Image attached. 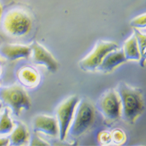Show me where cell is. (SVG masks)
Wrapping results in <instances>:
<instances>
[{"label":"cell","instance_id":"12","mask_svg":"<svg viewBox=\"0 0 146 146\" xmlns=\"http://www.w3.org/2000/svg\"><path fill=\"white\" fill-rule=\"evenodd\" d=\"M17 79L20 83L27 88L36 87L40 83V76L35 68L31 65L23 66L17 71Z\"/></svg>","mask_w":146,"mask_h":146},{"label":"cell","instance_id":"5","mask_svg":"<svg viewBox=\"0 0 146 146\" xmlns=\"http://www.w3.org/2000/svg\"><path fill=\"white\" fill-rule=\"evenodd\" d=\"M118 48L117 43L100 40L96 43L93 50L79 62V68L86 72L96 71L104 57Z\"/></svg>","mask_w":146,"mask_h":146},{"label":"cell","instance_id":"7","mask_svg":"<svg viewBox=\"0 0 146 146\" xmlns=\"http://www.w3.org/2000/svg\"><path fill=\"white\" fill-rule=\"evenodd\" d=\"M79 101L78 96H69L57 107L56 118L59 127V138L65 141L68 136V132L72 124L75 110Z\"/></svg>","mask_w":146,"mask_h":146},{"label":"cell","instance_id":"17","mask_svg":"<svg viewBox=\"0 0 146 146\" xmlns=\"http://www.w3.org/2000/svg\"><path fill=\"white\" fill-rule=\"evenodd\" d=\"M130 26L135 29H145L146 27V15L145 13L139 15L132 19L130 22Z\"/></svg>","mask_w":146,"mask_h":146},{"label":"cell","instance_id":"24","mask_svg":"<svg viewBox=\"0 0 146 146\" xmlns=\"http://www.w3.org/2000/svg\"><path fill=\"white\" fill-rule=\"evenodd\" d=\"M2 62H3V61H2V59L0 58V63H2Z\"/></svg>","mask_w":146,"mask_h":146},{"label":"cell","instance_id":"10","mask_svg":"<svg viewBox=\"0 0 146 146\" xmlns=\"http://www.w3.org/2000/svg\"><path fill=\"white\" fill-rule=\"evenodd\" d=\"M31 48L28 45L3 44L0 46V56L6 61L13 62L31 57Z\"/></svg>","mask_w":146,"mask_h":146},{"label":"cell","instance_id":"20","mask_svg":"<svg viewBox=\"0 0 146 146\" xmlns=\"http://www.w3.org/2000/svg\"><path fill=\"white\" fill-rule=\"evenodd\" d=\"M30 145H49V143L46 142L44 140H43L40 136L36 135V132H34L33 136L31 137Z\"/></svg>","mask_w":146,"mask_h":146},{"label":"cell","instance_id":"4","mask_svg":"<svg viewBox=\"0 0 146 146\" xmlns=\"http://www.w3.org/2000/svg\"><path fill=\"white\" fill-rule=\"evenodd\" d=\"M0 101L11 109L17 117H19L22 111L29 110L31 107L30 96L20 85L0 87Z\"/></svg>","mask_w":146,"mask_h":146},{"label":"cell","instance_id":"16","mask_svg":"<svg viewBox=\"0 0 146 146\" xmlns=\"http://www.w3.org/2000/svg\"><path fill=\"white\" fill-rule=\"evenodd\" d=\"M134 34L136 36V39L138 41V48L141 54V59H140V65L141 67L145 66V40L146 36L144 34H142L139 30L134 28Z\"/></svg>","mask_w":146,"mask_h":146},{"label":"cell","instance_id":"11","mask_svg":"<svg viewBox=\"0 0 146 146\" xmlns=\"http://www.w3.org/2000/svg\"><path fill=\"white\" fill-rule=\"evenodd\" d=\"M126 62L127 60L124 56L123 49H119L118 48L109 52L104 57L96 71L104 74H107L113 72L116 68H117Z\"/></svg>","mask_w":146,"mask_h":146},{"label":"cell","instance_id":"22","mask_svg":"<svg viewBox=\"0 0 146 146\" xmlns=\"http://www.w3.org/2000/svg\"><path fill=\"white\" fill-rule=\"evenodd\" d=\"M2 13H3V7L0 4V23H1V18H2Z\"/></svg>","mask_w":146,"mask_h":146},{"label":"cell","instance_id":"6","mask_svg":"<svg viewBox=\"0 0 146 146\" xmlns=\"http://www.w3.org/2000/svg\"><path fill=\"white\" fill-rule=\"evenodd\" d=\"M97 106L107 124H113L121 118V100L114 89L106 91L99 100Z\"/></svg>","mask_w":146,"mask_h":146},{"label":"cell","instance_id":"15","mask_svg":"<svg viewBox=\"0 0 146 146\" xmlns=\"http://www.w3.org/2000/svg\"><path fill=\"white\" fill-rule=\"evenodd\" d=\"M14 127L15 124L9 116V110L6 107L0 114V136L9 135Z\"/></svg>","mask_w":146,"mask_h":146},{"label":"cell","instance_id":"2","mask_svg":"<svg viewBox=\"0 0 146 146\" xmlns=\"http://www.w3.org/2000/svg\"><path fill=\"white\" fill-rule=\"evenodd\" d=\"M94 119L95 107L92 102L85 97L79 99L68 135L75 138L81 137L93 126Z\"/></svg>","mask_w":146,"mask_h":146},{"label":"cell","instance_id":"19","mask_svg":"<svg viewBox=\"0 0 146 146\" xmlns=\"http://www.w3.org/2000/svg\"><path fill=\"white\" fill-rule=\"evenodd\" d=\"M98 140L102 145H108V144H110L112 141L110 132L104 131L99 133Z\"/></svg>","mask_w":146,"mask_h":146},{"label":"cell","instance_id":"3","mask_svg":"<svg viewBox=\"0 0 146 146\" xmlns=\"http://www.w3.org/2000/svg\"><path fill=\"white\" fill-rule=\"evenodd\" d=\"M3 29L13 37H23L31 32L33 20L27 12L20 8L12 9L3 19Z\"/></svg>","mask_w":146,"mask_h":146},{"label":"cell","instance_id":"8","mask_svg":"<svg viewBox=\"0 0 146 146\" xmlns=\"http://www.w3.org/2000/svg\"><path fill=\"white\" fill-rule=\"evenodd\" d=\"M30 46L33 64L44 67L51 73L56 72L58 69L59 63L51 52L36 41H34Z\"/></svg>","mask_w":146,"mask_h":146},{"label":"cell","instance_id":"23","mask_svg":"<svg viewBox=\"0 0 146 146\" xmlns=\"http://www.w3.org/2000/svg\"><path fill=\"white\" fill-rule=\"evenodd\" d=\"M2 73V67H1V65H0V74Z\"/></svg>","mask_w":146,"mask_h":146},{"label":"cell","instance_id":"1","mask_svg":"<svg viewBox=\"0 0 146 146\" xmlns=\"http://www.w3.org/2000/svg\"><path fill=\"white\" fill-rule=\"evenodd\" d=\"M116 91L121 100V118L127 124H134L145 110L142 90L121 81Z\"/></svg>","mask_w":146,"mask_h":146},{"label":"cell","instance_id":"14","mask_svg":"<svg viewBox=\"0 0 146 146\" xmlns=\"http://www.w3.org/2000/svg\"><path fill=\"white\" fill-rule=\"evenodd\" d=\"M122 49L127 61H136V62L140 61V51L138 48V41L134 33L128 39L125 40Z\"/></svg>","mask_w":146,"mask_h":146},{"label":"cell","instance_id":"25","mask_svg":"<svg viewBox=\"0 0 146 146\" xmlns=\"http://www.w3.org/2000/svg\"><path fill=\"white\" fill-rule=\"evenodd\" d=\"M1 107H2V104H0V110H1Z\"/></svg>","mask_w":146,"mask_h":146},{"label":"cell","instance_id":"18","mask_svg":"<svg viewBox=\"0 0 146 146\" xmlns=\"http://www.w3.org/2000/svg\"><path fill=\"white\" fill-rule=\"evenodd\" d=\"M110 134H111V140L117 145L123 144L126 141L125 133L119 128L113 130L112 132H110Z\"/></svg>","mask_w":146,"mask_h":146},{"label":"cell","instance_id":"21","mask_svg":"<svg viewBox=\"0 0 146 146\" xmlns=\"http://www.w3.org/2000/svg\"><path fill=\"white\" fill-rule=\"evenodd\" d=\"M9 145V138H0V146H6Z\"/></svg>","mask_w":146,"mask_h":146},{"label":"cell","instance_id":"9","mask_svg":"<svg viewBox=\"0 0 146 146\" xmlns=\"http://www.w3.org/2000/svg\"><path fill=\"white\" fill-rule=\"evenodd\" d=\"M33 128L36 133H42L52 138H56L59 135L58 123L56 117L44 114L36 116L33 122Z\"/></svg>","mask_w":146,"mask_h":146},{"label":"cell","instance_id":"13","mask_svg":"<svg viewBox=\"0 0 146 146\" xmlns=\"http://www.w3.org/2000/svg\"><path fill=\"white\" fill-rule=\"evenodd\" d=\"M9 139L10 145H23L27 143L30 141V132L27 125L21 121H17Z\"/></svg>","mask_w":146,"mask_h":146}]
</instances>
